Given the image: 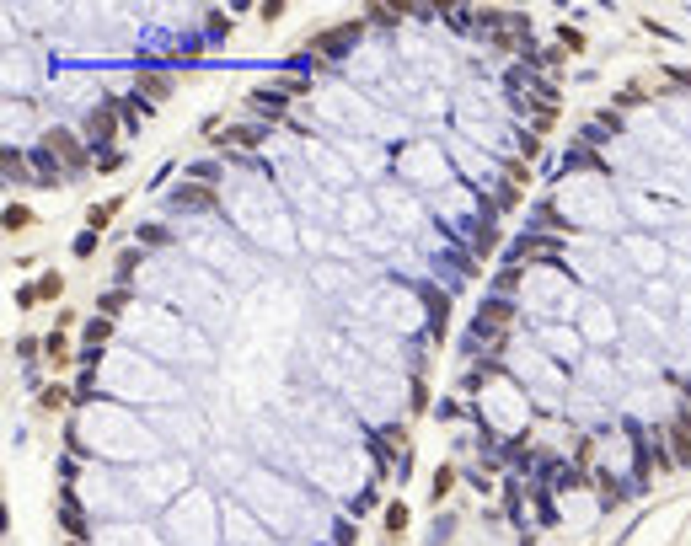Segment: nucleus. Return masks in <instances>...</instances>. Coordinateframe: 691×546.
Masks as SVG:
<instances>
[{
  "label": "nucleus",
  "instance_id": "1",
  "mask_svg": "<svg viewBox=\"0 0 691 546\" xmlns=\"http://www.w3.org/2000/svg\"><path fill=\"white\" fill-rule=\"evenodd\" d=\"M48 150H54V156L64 161V172H81V166H86V150H81L75 140H70V134H60V129L48 134Z\"/></svg>",
  "mask_w": 691,
  "mask_h": 546
},
{
  "label": "nucleus",
  "instance_id": "2",
  "mask_svg": "<svg viewBox=\"0 0 691 546\" xmlns=\"http://www.w3.org/2000/svg\"><path fill=\"white\" fill-rule=\"evenodd\" d=\"M86 140H91V145L113 140V113H91V118H86Z\"/></svg>",
  "mask_w": 691,
  "mask_h": 546
},
{
  "label": "nucleus",
  "instance_id": "3",
  "mask_svg": "<svg viewBox=\"0 0 691 546\" xmlns=\"http://www.w3.org/2000/svg\"><path fill=\"white\" fill-rule=\"evenodd\" d=\"M33 166H38V182H60L64 177V161H54V150H38Z\"/></svg>",
  "mask_w": 691,
  "mask_h": 546
},
{
  "label": "nucleus",
  "instance_id": "4",
  "mask_svg": "<svg viewBox=\"0 0 691 546\" xmlns=\"http://www.w3.org/2000/svg\"><path fill=\"white\" fill-rule=\"evenodd\" d=\"M113 209H118V199H107V203H91V209H86V225H91V230H102Z\"/></svg>",
  "mask_w": 691,
  "mask_h": 546
},
{
  "label": "nucleus",
  "instance_id": "5",
  "mask_svg": "<svg viewBox=\"0 0 691 546\" xmlns=\"http://www.w3.org/2000/svg\"><path fill=\"white\" fill-rule=\"evenodd\" d=\"M27 225H33V209L11 203V209H6V230H27Z\"/></svg>",
  "mask_w": 691,
  "mask_h": 546
},
{
  "label": "nucleus",
  "instance_id": "6",
  "mask_svg": "<svg viewBox=\"0 0 691 546\" xmlns=\"http://www.w3.org/2000/svg\"><path fill=\"white\" fill-rule=\"evenodd\" d=\"M450 482H456V471H450V466H440V471H434V498H445Z\"/></svg>",
  "mask_w": 691,
  "mask_h": 546
},
{
  "label": "nucleus",
  "instance_id": "7",
  "mask_svg": "<svg viewBox=\"0 0 691 546\" xmlns=\"http://www.w3.org/2000/svg\"><path fill=\"white\" fill-rule=\"evenodd\" d=\"M252 107H263V113H279V107H285V97H279V91L268 97V91H263V97H252Z\"/></svg>",
  "mask_w": 691,
  "mask_h": 546
},
{
  "label": "nucleus",
  "instance_id": "8",
  "mask_svg": "<svg viewBox=\"0 0 691 546\" xmlns=\"http://www.w3.org/2000/svg\"><path fill=\"white\" fill-rule=\"evenodd\" d=\"M48 359H54V364H64V359H70V354H64V338H60V332L48 338Z\"/></svg>",
  "mask_w": 691,
  "mask_h": 546
},
{
  "label": "nucleus",
  "instance_id": "9",
  "mask_svg": "<svg viewBox=\"0 0 691 546\" xmlns=\"http://www.w3.org/2000/svg\"><path fill=\"white\" fill-rule=\"evenodd\" d=\"M386 525H391V530H402V525H407V509H402V504H391V509H386Z\"/></svg>",
  "mask_w": 691,
  "mask_h": 546
},
{
  "label": "nucleus",
  "instance_id": "10",
  "mask_svg": "<svg viewBox=\"0 0 691 546\" xmlns=\"http://www.w3.org/2000/svg\"><path fill=\"white\" fill-rule=\"evenodd\" d=\"M75 252H81V257H91V252H97V236H91V230H86V236H75Z\"/></svg>",
  "mask_w": 691,
  "mask_h": 546
},
{
  "label": "nucleus",
  "instance_id": "11",
  "mask_svg": "<svg viewBox=\"0 0 691 546\" xmlns=\"http://www.w3.org/2000/svg\"><path fill=\"white\" fill-rule=\"evenodd\" d=\"M43 407H64V385H48V391H43Z\"/></svg>",
  "mask_w": 691,
  "mask_h": 546
}]
</instances>
